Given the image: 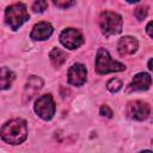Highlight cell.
<instances>
[{"label":"cell","instance_id":"7a4b0ae2","mask_svg":"<svg viewBox=\"0 0 153 153\" xmlns=\"http://www.w3.org/2000/svg\"><path fill=\"white\" fill-rule=\"evenodd\" d=\"M96 72L98 74H106L110 72H122L126 69V66L121 62L112 60L109 51L99 48L96 56Z\"/></svg>","mask_w":153,"mask_h":153},{"label":"cell","instance_id":"8992f818","mask_svg":"<svg viewBox=\"0 0 153 153\" xmlns=\"http://www.w3.org/2000/svg\"><path fill=\"white\" fill-rule=\"evenodd\" d=\"M60 42L62 43L63 47L73 50V49L79 48L82 44L84 38H82V35L80 33V31H78L76 29L68 27V29H65L61 32V35H60Z\"/></svg>","mask_w":153,"mask_h":153},{"label":"cell","instance_id":"7c38bea8","mask_svg":"<svg viewBox=\"0 0 153 153\" xmlns=\"http://www.w3.org/2000/svg\"><path fill=\"white\" fill-rule=\"evenodd\" d=\"M152 79L148 73H139L134 76L133 81L129 85V88L133 91H146L149 88Z\"/></svg>","mask_w":153,"mask_h":153},{"label":"cell","instance_id":"9a60e30c","mask_svg":"<svg viewBox=\"0 0 153 153\" xmlns=\"http://www.w3.org/2000/svg\"><path fill=\"white\" fill-rule=\"evenodd\" d=\"M106 88L110 92L115 93V92H117V91H120L122 88V81L120 79H117V78H112L106 82Z\"/></svg>","mask_w":153,"mask_h":153},{"label":"cell","instance_id":"8fae6325","mask_svg":"<svg viewBox=\"0 0 153 153\" xmlns=\"http://www.w3.org/2000/svg\"><path fill=\"white\" fill-rule=\"evenodd\" d=\"M137 39L131 36H124L118 41L117 50L121 55H131L137 50Z\"/></svg>","mask_w":153,"mask_h":153},{"label":"cell","instance_id":"5bb4252c","mask_svg":"<svg viewBox=\"0 0 153 153\" xmlns=\"http://www.w3.org/2000/svg\"><path fill=\"white\" fill-rule=\"evenodd\" d=\"M49 57H50V61H51L53 66H55V67H61V66L65 63V61L67 60V54H66L63 50L59 49V48H54V49L50 51Z\"/></svg>","mask_w":153,"mask_h":153},{"label":"cell","instance_id":"e0dca14e","mask_svg":"<svg viewBox=\"0 0 153 153\" xmlns=\"http://www.w3.org/2000/svg\"><path fill=\"white\" fill-rule=\"evenodd\" d=\"M51 1L56 7H60V8H68L73 6L75 2V0H51Z\"/></svg>","mask_w":153,"mask_h":153},{"label":"cell","instance_id":"ac0fdd59","mask_svg":"<svg viewBox=\"0 0 153 153\" xmlns=\"http://www.w3.org/2000/svg\"><path fill=\"white\" fill-rule=\"evenodd\" d=\"M147 13H148V10H147V7H143V6L137 7V8L135 10V12H134L135 17H136L139 20H143V19L147 17Z\"/></svg>","mask_w":153,"mask_h":153},{"label":"cell","instance_id":"2e32d148","mask_svg":"<svg viewBox=\"0 0 153 153\" xmlns=\"http://www.w3.org/2000/svg\"><path fill=\"white\" fill-rule=\"evenodd\" d=\"M47 7H48L47 0H36V1L33 2V5H32L33 12H38V13L44 12V11L47 10Z\"/></svg>","mask_w":153,"mask_h":153},{"label":"cell","instance_id":"52a82bcc","mask_svg":"<svg viewBox=\"0 0 153 153\" xmlns=\"http://www.w3.org/2000/svg\"><path fill=\"white\" fill-rule=\"evenodd\" d=\"M149 105L142 100H133L127 105V115L136 121H143L149 115Z\"/></svg>","mask_w":153,"mask_h":153},{"label":"cell","instance_id":"9c48e42d","mask_svg":"<svg viewBox=\"0 0 153 153\" xmlns=\"http://www.w3.org/2000/svg\"><path fill=\"white\" fill-rule=\"evenodd\" d=\"M42 87H43V80L39 76L30 75L25 84V87H24V93H23L24 102L26 103V102L31 100L41 91Z\"/></svg>","mask_w":153,"mask_h":153},{"label":"cell","instance_id":"6da1fadb","mask_svg":"<svg viewBox=\"0 0 153 153\" xmlns=\"http://www.w3.org/2000/svg\"><path fill=\"white\" fill-rule=\"evenodd\" d=\"M0 137L11 145H19L27 137L26 122L22 118H14L6 122L0 129Z\"/></svg>","mask_w":153,"mask_h":153},{"label":"cell","instance_id":"4fadbf2b","mask_svg":"<svg viewBox=\"0 0 153 153\" xmlns=\"http://www.w3.org/2000/svg\"><path fill=\"white\" fill-rule=\"evenodd\" d=\"M16 75L14 73L7 68V67H1L0 68V90H7L11 87Z\"/></svg>","mask_w":153,"mask_h":153},{"label":"cell","instance_id":"277c9868","mask_svg":"<svg viewBox=\"0 0 153 153\" xmlns=\"http://www.w3.org/2000/svg\"><path fill=\"white\" fill-rule=\"evenodd\" d=\"M122 17L118 13L105 11L99 17V26L105 36L117 35L122 31Z\"/></svg>","mask_w":153,"mask_h":153},{"label":"cell","instance_id":"ffe728a7","mask_svg":"<svg viewBox=\"0 0 153 153\" xmlns=\"http://www.w3.org/2000/svg\"><path fill=\"white\" fill-rule=\"evenodd\" d=\"M146 31L148 33L149 37H153V32H152V22H148L147 26H146Z\"/></svg>","mask_w":153,"mask_h":153},{"label":"cell","instance_id":"ba28073f","mask_svg":"<svg viewBox=\"0 0 153 153\" xmlns=\"http://www.w3.org/2000/svg\"><path fill=\"white\" fill-rule=\"evenodd\" d=\"M68 82L74 85V86H81L85 84L86 78H87V71L86 67L82 63H74L67 73Z\"/></svg>","mask_w":153,"mask_h":153},{"label":"cell","instance_id":"44dd1931","mask_svg":"<svg viewBox=\"0 0 153 153\" xmlns=\"http://www.w3.org/2000/svg\"><path fill=\"white\" fill-rule=\"evenodd\" d=\"M153 67H152V59H149V61H148V69H152Z\"/></svg>","mask_w":153,"mask_h":153},{"label":"cell","instance_id":"3957f363","mask_svg":"<svg viewBox=\"0 0 153 153\" xmlns=\"http://www.w3.org/2000/svg\"><path fill=\"white\" fill-rule=\"evenodd\" d=\"M29 19L26 6L22 2L8 6L5 11V22L12 30H18Z\"/></svg>","mask_w":153,"mask_h":153},{"label":"cell","instance_id":"7402d4cb","mask_svg":"<svg viewBox=\"0 0 153 153\" xmlns=\"http://www.w3.org/2000/svg\"><path fill=\"white\" fill-rule=\"evenodd\" d=\"M128 2H130V4H134V2H137L139 0H127Z\"/></svg>","mask_w":153,"mask_h":153},{"label":"cell","instance_id":"5b68a950","mask_svg":"<svg viewBox=\"0 0 153 153\" xmlns=\"http://www.w3.org/2000/svg\"><path fill=\"white\" fill-rule=\"evenodd\" d=\"M35 112L43 120L49 121L53 118L55 114V102L51 97V94H43L38 97V99L35 102Z\"/></svg>","mask_w":153,"mask_h":153},{"label":"cell","instance_id":"30bf717a","mask_svg":"<svg viewBox=\"0 0 153 153\" xmlns=\"http://www.w3.org/2000/svg\"><path fill=\"white\" fill-rule=\"evenodd\" d=\"M53 31H54V29H53L51 24H49L47 22H41L32 27L30 37L35 41H44L51 36Z\"/></svg>","mask_w":153,"mask_h":153},{"label":"cell","instance_id":"d6986e66","mask_svg":"<svg viewBox=\"0 0 153 153\" xmlns=\"http://www.w3.org/2000/svg\"><path fill=\"white\" fill-rule=\"evenodd\" d=\"M99 114L104 117H112V110L108 106V105H102L100 109H99Z\"/></svg>","mask_w":153,"mask_h":153}]
</instances>
